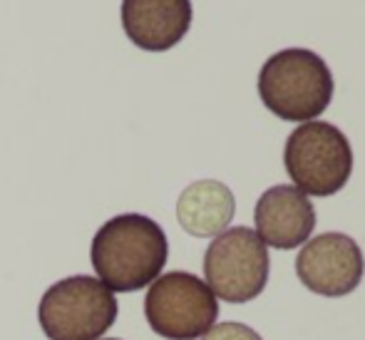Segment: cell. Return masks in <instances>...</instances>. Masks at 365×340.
<instances>
[{
	"label": "cell",
	"mask_w": 365,
	"mask_h": 340,
	"mask_svg": "<svg viewBox=\"0 0 365 340\" xmlns=\"http://www.w3.org/2000/svg\"><path fill=\"white\" fill-rule=\"evenodd\" d=\"M169 256L164 229L142 214H120L97 229L90 259L97 281L112 293H132L159 278Z\"/></svg>",
	"instance_id": "obj_1"
},
{
	"label": "cell",
	"mask_w": 365,
	"mask_h": 340,
	"mask_svg": "<svg viewBox=\"0 0 365 340\" xmlns=\"http://www.w3.org/2000/svg\"><path fill=\"white\" fill-rule=\"evenodd\" d=\"M259 95L279 120L313 122L333 100L331 68L311 50H281L259 72Z\"/></svg>",
	"instance_id": "obj_2"
},
{
	"label": "cell",
	"mask_w": 365,
	"mask_h": 340,
	"mask_svg": "<svg viewBox=\"0 0 365 340\" xmlns=\"http://www.w3.org/2000/svg\"><path fill=\"white\" fill-rule=\"evenodd\" d=\"M38 321L48 340H100L117 321V298L92 276H70L43 293Z\"/></svg>",
	"instance_id": "obj_3"
},
{
	"label": "cell",
	"mask_w": 365,
	"mask_h": 340,
	"mask_svg": "<svg viewBox=\"0 0 365 340\" xmlns=\"http://www.w3.org/2000/svg\"><path fill=\"white\" fill-rule=\"evenodd\" d=\"M284 164L298 192L331 197L348 184L353 149L348 137L331 122H303L286 139Z\"/></svg>",
	"instance_id": "obj_4"
},
{
	"label": "cell",
	"mask_w": 365,
	"mask_h": 340,
	"mask_svg": "<svg viewBox=\"0 0 365 340\" xmlns=\"http://www.w3.org/2000/svg\"><path fill=\"white\" fill-rule=\"evenodd\" d=\"M147 323L167 340H197L217 323L219 303L212 288L187 271H169L149 283Z\"/></svg>",
	"instance_id": "obj_5"
},
{
	"label": "cell",
	"mask_w": 365,
	"mask_h": 340,
	"mask_svg": "<svg viewBox=\"0 0 365 340\" xmlns=\"http://www.w3.org/2000/svg\"><path fill=\"white\" fill-rule=\"evenodd\" d=\"M269 269L266 244L246 226L221 231L204 254V283L226 303H249L259 298L269 283Z\"/></svg>",
	"instance_id": "obj_6"
},
{
	"label": "cell",
	"mask_w": 365,
	"mask_h": 340,
	"mask_svg": "<svg viewBox=\"0 0 365 340\" xmlns=\"http://www.w3.org/2000/svg\"><path fill=\"white\" fill-rule=\"evenodd\" d=\"M365 261L356 239L346 234H321L306 241L296 259L298 281L318 296H348L363 281Z\"/></svg>",
	"instance_id": "obj_7"
},
{
	"label": "cell",
	"mask_w": 365,
	"mask_h": 340,
	"mask_svg": "<svg viewBox=\"0 0 365 340\" xmlns=\"http://www.w3.org/2000/svg\"><path fill=\"white\" fill-rule=\"evenodd\" d=\"M256 234L271 249L289 251L306 244L316 229L311 199L291 184H279L261 194L254 211Z\"/></svg>",
	"instance_id": "obj_8"
},
{
	"label": "cell",
	"mask_w": 365,
	"mask_h": 340,
	"mask_svg": "<svg viewBox=\"0 0 365 340\" xmlns=\"http://www.w3.org/2000/svg\"><path fill=\"white\" fill-rule=\"evenodd\" d=\"M192 0H122V28L147 53H167L192 28Z\"/></svg>",
	"instance_id": "obj_9"
},
{
	"label": "cell",
	"mask_w": 365,
	"mask_h": 340,
	"mask_svg": "<svg viewBox=\"0 0 365 340\" xmlns=\"http://www.w3.org/2000/svg\"><path fill=\"white\" fill-rule=\"evenodd\" d=\"M236 214V199L226 184L217 179H202L194 182L179 194L177 219L187 234L197 239L219 236L229 229Z\"/></svg>",
	"instance_id": "obj_10"
},
{
	"label": "cell",
	"mask_w": 365,
	"mask_h": 340,
	"mask_svg": "<svg viewBox=\"0 0 365 340\" xmlns=\"http://www.w3.org/2000/svg\"><path fill=\"white\" fill-rule=\"evenodd\" d=\"M202 340H261L254 328L244 326V323H217L202 336Z\"/></svg>",
	"instance_id": "obj_11"
},
{
	"label": "cell",
	"mask_w": 365,
	"mask_h": 340,
	"mask_svg": "<svg viewBox=\"0 0 365 340\" xmlns=\"http://www.w3.org/2000/svg\"><path fill=\"white\" fill-rule=\"evenodd\" d=\"M102 340H120V338H102Z\"/></svg>",
	"instance_id": "obj_12"
}]
</instances>
